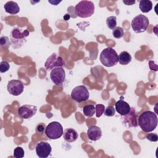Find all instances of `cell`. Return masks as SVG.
I'll return each instance as SVG.
<instances>
[{
	"label": "cell",
	"mask_w": 158,
	"mask_h": 158,
	"mask_svg": "<svg viewBox=\"0 0 158 158\" xmlns=\"http://www.w3.org/2000/svg\"><path fill=\"white\" fill-rule=\"evenodd\" d=\"M146 138L152 142H156L158 140V136L156 133H149L146 136Z\"/></svg>",
	"instance_id": "cell-29"
},
{
	"label": "cell",
	"mask_w": 158,
	"mask_h": 158,
	"mask_svg": "<svg viewBox=\"0 0 158 158\" xmlns=\"http://www.w3.org/2000/svg\"><path fill=\"white\" fill-rule=\"evenodd\" d=\"M131 60V56L127 51H122L118 56V62L121 65L128 64Z\"/></svg>",
	"instance_id": "cell-19"
},
{
	"label": "cell",
	"mask_w": 158,
	"mask_h": 158,
	"mask_svg": "<svg viewBox=\"0 0 158 158\" xmlns=\"http://www.w3.org/2000/svg\"><path fill=\"white\" fill-rule=\"evenodd\" d=\"M46 125L43 123H38L36 127V130L38 133H40V134H42L44 133V130H46Z\"/></svg>",
	"instance_id": "cell-28"
},
{
	"label": "cell",
	"mask_w": 158,
	"mask_h": 158,
	"mask_svg": "<svg viewBox=\"0 0 158 158\" xmlns=\"http://www.w3.org/2000/svg\"><path fill=\"white\" fill-rule=\"evenodd\" d=\"M36 153L40 158H47L51 154L52 148L46 141H40L36 146Z\"/></svg>",
	"instance_id": "cell-12"
},
{
	"label": "cell",
	"mask_w": 158,
	"mask_h": 158,
	"mask_svg": "<svg viewBox=\"0 0 158 158\" xmlns=\"http://www.w3.org/2000/svg\"><path fill=\"white\" fill-rule=\"evenodd\" d=\"M115 109L120 115H125L130 112L131 107L127 102L123 100V96H121L115 104Z\"/></svg>",
	"instance_id": "cell-14"
},
{
	"label": "cell",
	"mask_w": 158,
	"mask_h": 158,
	"mask_svg": "<svg viewBox=\"0 0 158 158\" xmlns=\"http://www.w3.org/2000/svg\"><path fill=\"white\" fill-rule=\"evenodd\" d=\"M123 116L122 118L123 120V123L128 127H136L138 126L136 113L134 108H131V110L128 114Z\"/></svg>",
	"instance_id": "cell-13"
},
{
	"label": "cell",
	"mask_w": 158,
	"mask_h": 158,
	"mask_svg": "<svg viewBox=\"0 0 158 158\" xmlns=\"http://www.w3.org/2000/svg\"><path fill=\"white\" fill-rule=\"evenodd\" d=\"M115 109L112 106H108L106 108H105V110L104 112V115L107 117H112L115 115Z\"/></svg>",
	"instance_id": "cell-26"
},
{
	"label": "cell",
	"mask_w": 158,
	"mask_h": 158,
	"mask_svg": "<svg viewBox=\"0 0 158 158\" xmlns=\"http://www.w3.org/2000/svg\"><path fill=\"white\" fill-rule=\"evenodd\" d=\"M4 8L7 13H9L11 15L17 14L20 11V8L17 3L12 1L7 2L4 6Z\"/></svg>",
	"instance_id": "cell-17"
},
{
	"label": "cell",
	"mask_w": 158,
	"mask_h": 158,
	"mask_svg": "<svg viewBox=\"0 0 158 158\" xmlns=\"http://www.w3.org/2000/svg\"><path fill=\"white\" fill-rule=\"evenodd\" d=\"M14 157L16 158H22L24 157V151L22 148L18 146L14 150Z\"/></svg>",
	"instance_id": "cell-24"
},
{
	"label": "cell",
	"mask_w": 158,
	"mask_h": 158,
	"mask_svg": "<svg viewBox=\"0 0 158 158\" xmlns=\"http://www.w3.org/2000/svg\"><path fill=\"white\" fill-rule=\"evenodd\" d=\"M149 24L148 18L143 14H139L133 19L131 26L135 33H140L144 32L147 30Z\"/></svg>",
	"instance_id": "cell-5"
},
{
	"label": "cell",
	"mask_w": 158,
	"mask_h": 158,
	"mask_svg": "<svg viewBox=\"0 0 158 158\" xmlns=\"http://www.w3.org/2000/svg\"><path fill=\"white\" fill-rule=\"evenodd\" d=\"M89 91L84 85L75 87L71 92V98L77 102L86 101L89 99Z\"/></svg>",
	"instance_id": "cell-7"
},
{
	"label": "cell",
	"mask_w": 158,
	"mask_h": 158,
	"mask_svg": "<svg viewBox=\"0 0 158 158\" xmlns=\"http://www.w3.org/2000/svg\"><path fill=\"white\" fill-rule=\"evenodd\" d=\"M63 133V127L58 122H51L45 130V135L50 139H57L62 136Z\"/></svg>",
	"instance_id": "cell-6"
},
{
	"label": "cell",
	"mask_w": 158,
	"mask_h": 158,
	"mask_svg": "<svg viewBox=\"0 0 158 158\" xmlns=\"http://www.w3.org/2000/svg\"><path fill=\"white\" fill-rule=\"evenodd\" d=\"M0 45L2 48L8 49L11 46V42L9 37L6 36H1L0 38Z\"/></svg>",
	"instance_id": "cell-22"
},
{
	"label": "cell",
	"mask_w": 158,
	"mask_h": 158,
	"mask_svg": "<svg viewBox=\"0 0 158 158\" xmlns=\"http://www.w3.org/2000/svg\"><path fill=\"white\" fill-rule=\"evenodd\" d=\"M94 4L91 1H81L75 7L77 16L81 18L91 17L94 13Z\"/></svg>",
	"instance_id": "cell-4"
},
{
	"label": "cell",
	"mask_w": 158,
	"mask_h": 158,
	"mask_svg": "<svg viewBox=\"0 0 158 158\" xmlns=\"http://www.w3.org/2000/svg\"><path fill=\"white\" fill-rule=\"evenodd\" d=\"M65 63L61 56L56 53L52 54L46 60L44 67L46 70H52L56 67H62Z\"/></svg>",
	"instance_id": "cell-8"
},
{
	"label": "cell",
	"mask_w": 158,
	"mask_h": 158,
	"mask_svg": "<svg viewBox=\"0 0 158 158\" xmlns=\"http://www.w3.org/2000/svg\"><path fill=\"white\" fill-rule=\"evenodd\" d=\"M7 88L10 94L17 96L23 93L24 86L20 80H11L8 82Z\"/></svg>",
	"instance_id": "cell-10"
},
{
	"label": "cell",
	"mask_w": 158,
	"mask_h": 158,
	"mask_svg": "<svg viewBox=\"0 0 158 158\" xmlns=\"http://www.w3.org/2000/svg\"><path fill=\"white\" fill-rule=\"evenodd\" d=\"M112 35L117 39H120L124 35V30L120 27H115L112 31Z\"/></svg>",
	"instance_id": "cell-23"
},
{
	"label": "cell",
	"mask_w": 158,
	"mask_h": 158,
	"mask_svg": "<svg viewBox=\"0 0 158 158\" xmlns=\"http://www.w3.org/2000/svg\"><path fill=\"white\" fill-rule=\"evenodd\" d=\"M50 78L57 86H62L65 79V72L62 67L53 69L50 72Z\"/></svg>",
	"instance_id": "cell-9"
},
{
	"label": "cell",
	"mask_w": 158,
	"mask_h": 158,
	"mask_svg": "<svg viewBox=\"0 0 158 158\" xmlns=\"http://www.w3.org/2000/svg\"><path fill=\"white\" fill-rule=\"evenodd\" d=\"M10 68V65L8 62L6 60H2L0 63V72L1 73H4L9 70Z\"/></svg>",
	"instance_id": "cell-27"
},
{
	"label": "cell",
	"mask_w": 158,
	"mask_h": 158,
	"mask_svg": "<svg viewBox=\"0 0 158 158\" xmlns=\"http://www.w3.org/2000/svg\"><path fill=\"white\" fill-rule=\"evenodd\" d=\"M29 36V31L27 30H22L15 27L12 29L10 34L11 46L14 49L21 48L27 42V38Z\"/></svg>",
	"instance_id": "cell-2"
},
{
	"label": "cell",
	"mask_w": 158,
	"mask_h": 158,
	"mask_svg": "<svg viewBox=\"0 0 158 158\" xmlns=\"http://www.w3.org/2000/svg\"><path fill=\"white\" fill-rule=\"evenodd\" d=\"M138 125L144 132L153 131L157 125V116L156 113L146 110L141 113L138 117Z\"/></svg>",
	"instance_id": "cell-1"
},
{
	"label": "cell",
	"mask_w": 158,
	"mask_h": 158,
	"mask_svg": "<svg viewBox=\"0 0 158 158\" xmlns=\"http://www.w3.org/2000/svg\"><path fill=\"white\" fill-rule=\"evenodd\" d=\"M63 137L65 141L68 143H72L75 141L78 138V132L73 128H67L63 133Z\"/></svg>",
	"instance_id": "cell-16"
},
{
	"label": "cell",
	"mask_w": 158,
	"mask_h": 158,
	"mask_svg": "<svg viewBox=\"0 0 158 158\" xmlns=\"http://www.w3.org/2000/svg\"><path fill=\"white\" fill-rule=\"evenodd\" d=\"M83 112L87 117H91L95 113V107L92 104H88L83 107Z\"/></svg>",
	"instance_id": "cell-20"
},
{
	"label": "cell",
	"mask_w": 158,
	"mask_h": 158,
	"mask_svg": "<svg viewBox=\"0 0 158 158\" xmlns=\"http://www.w3.org/2000/svg\"><path fill=\"white\" fill-rule=\"evenodd\" d=\"M105 106L103 104H96L95 106L96 110V116L97 117H100L104 112Z\"/></svg>",
	"instance_id": "cell-25"
},
{
	"label": "cell",
	"mask_w": 158,
	"mask_h": 158,
	"mask_svg": "<svg viewBox=\"0 0 158 158\" xmlns=\"http://www.w3.org/2000/svg\"><path fill=\"white\" fill-rule=\"evenodd\" d=\"M123 2L128 6L133 5L135 3V1H123Z\"/></svg>",
	"instance_id": "cell-30"
},
{
	"label": "cell",
	"mask_w": 158,
	"mask_h": 158,
	"mask_svg": "<svg viewBox=\"0 0 158 158\" xmlns=\"http://www.w3.org/2000/svg\"><path fill=\"white\" fill-rule=\"evenodd\" d=\"M37 109L38 108L36 106L25 104L19 108L18 114L23 119H28L35 115L37 112Z\"/></svg>",
	"instance_id": "cell-11"
},
{
	"label": "cell",
	"mask_w": 158,
	"mask_h": 158,
	"mask_svg": "<svg viewBox=\"0 0 158 158\" xmlns=\"http://www.w3.org/2000/svg\"><path fill=\"white\" fill-rule=\"evenodd\" d=\"M139 7L143 13H148L152 9V3L149 0H141L139 1Z\"/></svg>",
	"instance_id": "cell-18"
},
{
	"label": "cell",
	"mask_w": 158,
	"mask_h": 158,
	"mask_svg": "<svg viewBox=\"0 0 158 158\" xmlns=\"http://www.w3.org/2000/svg\"><path fill=\"white\" fill-rule=\"evenodd\" d=\"M70 14L69 15L68 14H65V15L64 16V19L65 20H68L70 19Z\"/></svg>",
	"instance_id": "cell-31"
},
{
	"label": "cell",
	"mask_w": 158,
	"mask_h": 158,
	"mask_svg": "<svg viewBox=\"0 0 158 158\" xmlns=\"http://www.w3.org/2000/svg\"><path fill=\"white\" fill-rule=\"evenodd\" d=\"M99 60L103 65L107 67H110L115 65L118 63V56L115 49L108 47L102 51Z\"/></svg>",
	"instance_id": "cell-3"
},
{
	"label": "cell",
	"mask_w": 158,
	"mask_h": 158,
	"mask_svg": "<svg viewBox=\"0 0 158 158\" xmlns=\"http://www.w3.org/2000/svg\"><path fill=\"white\" fill-rule=\"evenodd\" d=\"M106 24L109 28L114 30L117 26V18L115 16H110L106 19Z\"/></svg>",
	"instance_id": "cell-21"
},
{
	"label": "cell",
	"mask_w": 158,
	"mask_h": 158,
	"mask_svg": "<svg viewBox=\"0 0 158 158\" xmlns=\"http://www.w3.org/2000/svg\"><path fill=\"white\" fill-rule=\"evenodd\" d=\"M88 138L91 141H98L102 136L101 129L96 125H91L89 127L87 131Z\"/></svg>",
	"instance_id": "cell-15"
}]
</instances>
